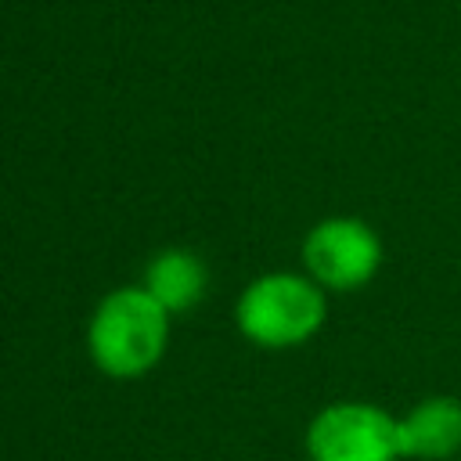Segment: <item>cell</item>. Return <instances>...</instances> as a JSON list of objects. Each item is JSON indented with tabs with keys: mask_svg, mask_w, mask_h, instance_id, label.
<instances>
[{
	"mask_svg": "<svg viewBox=\"0 0 461 461\" xmlns=\"http://www.w3.org/2000/svg\"><path fill=\"white\" fill-rule=\"evenodd\" d=\"M166 346V310L144 288H122L108 295L90 324L94 360L108 375L148 371Z\"/></svg>",
	"mask_w": 461,
	"mask_h": 461,
	"instance_id": "1",
	"label": "cell"
},
{
	"mask_svg": "<svg viewBox=\"0 0 461 461\" xmlns=\"http://www.w3.org/2000/svg\"><path fill=\"white\" fill-rule=\"evenodd\" d=\"M324 321V295L295 274H270L245 288L238 303L241 331L259 346H295Z\"/></svg>",
	"mask_w": 461,
	"mask_h": 461,
	"instance_id": "2",
	"label": "cell"
},
{
	"mask_svg": "<svg viewBox=\"0 0 461 461\" xmlns=\"http://www.w3.org/2000/svg\"><path fill=\"white\" fill-rule=\"evenodd\" d=\"M306 447L313 461H396L400 418L371 403H335L313 418Z\"/></svg>",
	"mask_w": 461,
	"mask_h": 461,
	"instance_id": "3",
	"label": "cell"
},
{
	"mask_svg": "<svg viewBox=\"0 0 461 461\" xmlns=\"http://www.w3.org/2000/svg\"><path fill=\"white\" fill-rule=\"evenodd\" d=\"M303 259L324 288L349 292L375 277L382 263V245L367 223L342 216V220H324L310 230L303 245Z\"/></svg>",
	"mask_w": 461,
	"mask_h": 461,
	"instance_id": "4",
	"label": "cell"
},
{
	"mask_svg": "<svg viewBox=\"0 0 461 461\" xmlns=\"http://www.w3.org/2000/svg\"><path fill=\"white\" fill-rule=\"evenodd\" d=\"M461 450V400L429 396L407 418H400V454L421 461H443Z\"/></svg>",
	"mask_w": 461,
	"mask_h": 461,
	"instance_id": "5",
	"label": "cell"
},
{
	"mask_svg": "<svg viewBox=\"0 0 461 461\" xmlns=\"http://www.w3.org/2000/svg\"><path fill=\"white\" fill-rule=\"evenodd\" d=\"M205 288V267L191 252H162L148 270V295L162 310H187Z\"/></svg>",
	"mask_w": 461,
	"mask_h": 461,
	"instance_id": "6",
	"label": "cell"
}]
</instances>
